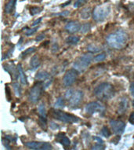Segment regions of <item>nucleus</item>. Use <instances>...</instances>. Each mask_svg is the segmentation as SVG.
<instances>
[{
	"label": "nucleus",
	"mask_w": 134,
	"mask_h": 150,
	"mask_svg": "<svg viewBox=\"0 0 134 150\" xmlns=\"http://www.w3.org/2000/svg\"><path fill=\"white\" fill-rule=\"evenodd\" d=\"M106 41L109 47L113 49L122 50L126 45L128 35L122 30H117L116 32L108 35L106 38Z\"/></svg>",
	"instance_id": "obj_1"
},
{
	"label": "nucleus",
	"mask_w": 134,
	"mask_h": 150,
	"mask_svg": "<svg viewBox=\"0 0 134 150\" xmlns=\"http://www.w3.org/2000/svg\"><path fill=\"white\" fill-rule=\"evenodd\" d=\"M93 94L102 101H107L115 95L114 86L109 83H102L97 86L93 91Z\"/></svg>",
	"instance_id": "obj_2"
},
{
	"label": "nucleus",
	"mask_w": 134,
	"mask_h": 150,
	"mask_svg": "<svg viewBox=\"0 0 134 150\" xmlns=\"http://www.w3.org/2000/svg\"><path fill=\"white\" fill-rule=\"evenodd\" d=\"M93 58L94 57L91 54H83L74 62L73 64H72L73 69L76 70L78 72L85 71L88 69V67L90 65Z\"/></svg>",
	"instance_id": "obj_3"
},
{
	"label": "nucleus",
	"mask_w": 134,
	"mask_h": 150,
	"mask_svg": "<svg viewBox=\"0 0 134 150\" xmlns=\"http://www.w3.org/2000/svg\"><path fill=\"white\" fill-rule=\"evenodd\" d=\"M111 6L101 5L96 6L93 12V17L94 21L97 22H102L111 13Z\"/></svg>",
	"instance_id": "obj_4"
},
{
	"label": "nucleus",
	"mask_w": 134,
	"mask_h": 150,
	"mask_svg": "<svg viewBox=\"0 0 134 150\" xmlns=\"http://www.w3.org/2000/svg\"><path fill=\"white\" fill-rule=\"evenodd\" d=\"M52 116L57 120L67 123H73L78 122V118L76 116L71 115V114L66 113L60 109H53L52 110Z\"/></svg>",
	"instance_id": "obj_5"
},
{
	"label": "nucleus",
	"mask_w": 134,
	"mask_h": 150,
	"mask_svg": "<svg viewBox=\"0 0 134 150\" xmlns=\"http://www.w3.org/2000/svg\"><path fill=\"white\" fill-rule=\"evenodd\" d=\"M43 86H42V83L39 82V83H36L35 85L29 92L28 95V99L32 103H36L41 98L42 91H43Z\"/></svg>",
	"instance_id": "obj_6"
},
{
	"label": "nucleus",
	"mask_w": 134,
	"mask_h": 150,
	"mask_svg": "<svg viewBox=\"0 0 134 150\" xmlns=\"http://www.w3.org/2000/svg\"><path fill=\"white\" fill-rule=\"evenodd\" d=\"M85 112L89 115H93V114L99 112V113H104L105 111V107L102 104L98 101H93L86 105L85 108Z\"/></svg>",
	"instance_id": "obj_7"
},
{
	"label": "nucleus",
	"mask_w": 134,
	"mask_h": 150,
	"mask_svg": "<svg viewBox=\"0 0 134 150\" xmlns=\"http://www.w3.org/2000/svg\"><path fill=\"white\" fill-rule=\"evenodd\" d=\"M78 72L75 69H70L67 71L63 78V84L66 87L72 86L77 79Z\"/></svg>",
	"instance_id": "obj_8"
},
{
	"label": "nucleus",
	"mask_w": 134,
	"mask_h": 150,
	"mask_svg": "<svg viewBox=\"0 0 134 150\" xmlns=\"http://www.w3.org/2000/svg\"><path fill=\"white\" fill-rule=\"evenodd\" d=\"M26 147L33 150H51L52 145L47 142H30L25 144Z\"/></svg>",
	"instance_id": "obj_9"
},
{
	"label": "nucleus",
	"mask_w": 134,
	"mask_h": 150,
	"mask_svg": "<svg viewBox=\"0 0 134 150\" xmlns=\"http://www.w3.org/2000/svg\"><path fill=\"white\" fill-rule=\"evenodd\" d=\"M110 126L111 127L113 133L115 134L120 135L124 132L126 124L123 121L115 120H110Z\"/></svg>",
	"instance_id": "obj_10"
},
{
	"label": "nucleus",
	"mask_w": 134,
	"mask_h": 150,
	"mask_svg": "<svg viewBox=\"0 0 134 150\" xmlns=\"http://www.w3.org/2000/svg\"><path fill=\"white\" fill-rule=\"evenodd\" d=\"M83 98V92L81 91H76L74 92L71 98L69 100V105L72 108H75L81 103Z\"/></svg>",
	"instance_id": "obj_11"
},
{
	"label": "nucleus",
	"mask_w": 134,
	"mask_h": 150,
	"mask_svg": "<svg viewBox=\"0 0 134 150\" xmlns=\"http://www.w3.org/2000/svg\"><path fill=\"white\" fill-rule=\"evenodd\" d=\"M81 25L77 21H71L68 22L65 26V29L69 34H75L80 31Z\"/></svg>",
	"instance_id": "obj_12"
},
{
	"label": "nucleus",
	"mask_w": 134,
	"mask_h": 150,
	"mask_svg": "<svg viewBox=\"0 0 134 150\" xmlns=\"http://www.w3.org/2000/svg\"><path fill=\"white\" fill-rule=\"evenodd\" d=\"M129 108V100L126 97H123L119 104H118V113L119 115L124 114Z\"/></svg>",
	"instance_id": "obj_13"
},
{
	"label": "nucleus",
	"mask_w": 134,
	"mask_h": 150,
	"mask_svg": "<svg viewBox=\"0 0 134 150\" xmlns=\"http://www.w3.org/2000/svg\"><path fill=\"white\" fill-rule=\"evenodd\" d=\"M40 64H41V61H40V58L38 55L33 56L30 60L29 65L30 69L32 70H36L38 68H39Z\"/></svg>",
	"instance_id": "obj_14"
},
{
	"label": "nucleus",
	"mask_w": 134,
	"mask_h": 150,
	"mask_svg": "<svg viewBox=\"0 0 134 150\" xmlns=\"http://www.w3.org/2000/svg\"><path fill=\"white\" fill-rule=\"evenodd\" d=\"M50 78V75H49L47 71H40L35 75V79L39 82H45L47 81V79Z\"/></svg>",
	"instance_id": "obj_15"
},
{
	"label": "nucleus",
	"mask_w": 134,
	"mask_h": 150,
	"mask_svg": "<svg viewBox=\"0 0 134 150\" xmlns=\"http://www.w3.org/2000/svg\"><path fill=\"white\" fill-rule=\"evenodd\" d=\"M17 71H18V76H19V79L20 83L23 85H27V78H26V76H25V71H24V70L22 69L21 64H18L17 65Z\"/></svg>",
	"instance_id": "obj_16"
},
{
	"label": "nucleus",
	"mask_w": 134,
	"mask_h": 150,
	"mask_svg": "<svg viewBox=\"0 0 134 150\" xmlns=\"http://www.w3.org/2000/svg\"><path fill=\"white\" fill-rule=\"evenodd\" d=\"M91 14H92V8L90 7V6L83 8L80 12V17L84 20L89 19L90 17Z\"/></svg>",
	"instance_id": "obj_17"
},
{
	"label": "nucleus",
	"mask_w": 134,
	"mask_h": 150,
	"mask_svg": "<svg viewBox=\"0 0 134 150\" xmlns=\"http://www.w3.org/2000/svg\"><path fill=\"white\" fill-rule=\"evenodd\" d=\"M17 3V0H10L5 6V13L7 14H10L13 12V10H14L15 5Z\"/></svg>",
	"instance_id": "obj_18"
},
{
	"label": "nucleus",
	"mask_w": 134,
	"mask_h": 150,
	"mask_svg": "<svg viewBox=\"0 0 134 150\" xmlns=\"http://www.w3.org/2000/svg\"><path fill=\"white\" fill-rule=\"evenodd\" d=\"M65 105V101H64V98L63 97H59L58 98L56 99V102L54 104V106L55 108H57V109H60V108H63Z\"/></svg>",
	"instance_id": "obj_19"
},
{
	"label": "nucleus",
	"mask_w": 134,
	"mask_h": 150,
	"mask_svg": "<svg viewBox=\"0 0 134 150\" xmlns=\"http://www.w3.org/2000/svg\"><path fill=\"white\" fill-rule=\"evenodd\" d=\"M79 37L78 36H69L67 38L66 42L69 45H76L79 42Z\"/></svg>",
	"instance_id": "obj_20"
},
{
	"label": "nucleus",
	"mask_w": 134,
	"mask_h": 150,
	"mask_svg": "<svg viewBox=\"0 0 134 150\" xmlns=\"http://www.w3.org/2000/svg\"><path fill=\"white\" fill-rule=\"evenodd\" d=\"M38 112H39V116L43 118H47V110L44 103H41L38 107Z\"/></svg>",
	"instance_id": "obj_21"
},
{
	"label": "nucleus",
	"mask_w": 134,
	"mask_h": 150,
	"mask_svg": "<svg viewBox=\"0 0 134 150\" xmlns=\"http://www.w3.org/2000/svg\"><path fill=\"white\" fill-rule=\"evenodd\" d=\"M13 91L17 97H20L21 96V87L19 85L18 83H13Z\"/></svg>",
	"instance_id": "obj_22"
},
{
	"label": "nucleus",
	"mask_w": 134,
	"mask_h": 150,
	"mask_svg": "<svg viewBox=\"0 0 134 150\" xmlns=\"http://www.w3.org/2000/svg\"><path fill=\"white\" fill-rule=\"evenodd\" d=\"M91 29V25L90 23H85V24H83L81 26L80 31L79 32L81 33H83V34H85V33H87L88 32H90Z\"/></svg>",
	"instance_id": "obj_23"
},
{
	"label": "nucleus",
	"mask_w": 134,
	"mask_h": 150,
	"mask_svg": "<svg viewBox=\"0 0 134 150\" xmlns=\"http://www.w3.org/2000/svg\"><path fill=\"white\" fill-rule=\"evenodd\" d=\"M35 51H36V47H30V48H28V49H27L25 51H24L23 53H22L21 58H24V57H27L28 55L33 54V53Z\"/></svg>",
	"instance_id": "obj_24"
},
{
	"label": "nucleus",
	"mask_w": 134,
	"mask_h": 150,
	"mask_svg": "<svg viewBox=\"0 0 134 150\" xmlns=\"http://www.w3.org/2000/svg\"><path fill=\"white\" fill-rule=\"evenodd\" d=\"M59 142H61V144L63 145V147L65 148H68L71 145V141H70V139L68 138H67L65 136L63 138H61V139H60Z\"/></svg>",
	"instance_id": "obj_25"
},
{
	"label": "nucleus",
	"mask_w": 134,
	"mask_h": 150,
	"mask_svg": "<svg viewBox=\"0 0 134 150\" xmlns=\"http://www.w3.org/2000/svg\"><path fill=\"white\" fill-rule=\"evenodd\" d=\"M88 50L91 53H97V52H100L101 50L100 47H97V46H96V45H93V44H91L90 46H88L87 47Z\"/></svg>",
	"instance_id": "obj_26"
},
{
	"label": "nucleus",
	"mask_w": 134,
	"mask_h": 150,
	"mask_svg": "<svg viewBox=\"0 0 134 150\" xmlns=\"http://www.w3.org/2000/svg\"><path fill=\"white\" fill-rule=\"evenodd\" d=\"M105 59H106V54H105V53H102V54L97 55V56L93 58V61L95 62H103V61H104Z\"/></svg>",
	"instance_id": "obj_27"
},
{
	"label": "nucleus",
	"mask_w": 134,
	"mask_h": 150,
	"mask_svg": "<svg viewBox=\"0 0 134 150\" xmlns=\"http://www.w3.org/2000/svg\"><path fill=\"white\" fill-rule=\"evenodd\" d=\"M39 125L41 126V127L43 129V130H47V118H43V117H41L39 120Z\"/></svg>",
	"instance_id": "obj_28"
},
{
	"label": "nucleus",
	"mask_w": 134,
	"mask_h": 150,
	"mask_svg": "<svg viewBox=\"0 0 134 150\" xmlns=\"http://www.w3.org/2000/svg\"><path fill=\"white\" fill-rule=\"evenodd\" d=\"M41 8L38 7V6H34V7H32L30 9V13L32 16H35V15L38 14L41 12Z\"/></svg>",
	"instance_id": "obj_29"
},
{
	"label": "nucleus",
	"mask_w": 134,
	"mask_h": 150,
	"mask_svg": "<svg viewBox=\"0 0 134 150\" xmlns=\"http://www.w3.org/2000/svg\"><path fill=\"white\" fill-rule=\"evenodd\" d=\"M101 134L103 135L106 137V138H108L111 136V131L109 130V129L107 127H103L102 130H101Z\"/></svg>",
	"instance_id": "obj_30"
},
{
	"label": "nucleus",
	"mask_w": 134,
	"mask_h": 150,
	"mask_svg": "<svg viewBox=\"0 0 134 150\" xmlns=\"http://www.w3.org/2000/svg\"><path fill=\"white\" fill-rule=\"evenodd\" d=\"M88 0H76L75 3L74 4V7L75 8H78L83 6L84 4L87 3Z\"/></svg>",
	"instance_id": "obj_31"
},
{
	"label": "nucleus",
	"mask_w": 134,
	"mask_h": 150,
	"mask_svg": "<svg viewBox=\"0 0 134 150\" xmlns=\"http://www.w3.org/2000/svg\"><path fill=\"white\" fill-rule=\"evenodd\" d=\"M37 30H38V27L34 28H32V29H28V31L25 32V35H28V36H30V35H33L34 33H35Z\"/></svg>",
	"instance_id": "obj_32"
},
{
	"label": "nucleus",
	"mask_w": 134,
	"mask_h": 150,
	"mask_svg": "<svg viewBox=\"0 0 134 150\" xmlns=\"http://www.w3.org/2000/svg\"><path fill=\"white\" fill-rule=\"evenodd\" d=\"M105 147L104 145H102V144H98V145H95L92 148L91 150H104Z\"/></svg>",
	"instance_id": "obj_33"
},
{
	"label": "nucleus",
	"mask_w": 134,
	"mask_h": 150,
	"mask_svg": "<svg viewBox=\"0 0 134 150\" xmlns=\"http://www.w3.org/2000/svg\"><path fill=\"white\" fill-rule=\"evenodd\" d=\"M73 91H72V90H68V91H66L65 93V98L68 99V100H70V99L71 98V97H72V95H73Z\"/></svg>",
	"instance_id": "obj_34"
},
{
	"label": "nucleus",
	"mask_w": 134,
	"mask_h": 150,
	"mask_svg": "<svg viewBox=\"0 0 134 150\" xmlns=\"http://www.w3.org/2000/svg\"><path fill=\"white\" fill-rule=\"evenodd\" d=\"M59 50V46L57 44V42H54L53 46H52V52L53 53H56V52L58 51Z\"/></svg>",
	"instance_id": "obj_35"
},
{
	"label": "nucleus",
	"mask_w": 134,
	"mask_h": 150,
	"mask_svg": "<svg viewBox=\"0 0 134 150\" xmlns=\"http://www.w3.org/2000/svg\"><path fill=\"white\" fill-rule=\"evenodd\" d=\"M70 14V11L68 10H66V11H63V12L61 13H56V14L54 15H56V16H63V17H67V16H68Z\"/></svg>",
	"instance_id": "obj_36"
},
{
	"label": "nucleus",
	"mask_w": 134,
	"mask_h": 150,
	"mask_svg": "<svg viewBox=\"0 0 134 150\" xmlns=\"http://www.w3.org/2000/svg\"><path fill=\"white\" fill-rule=\"evenodd\" d=\"M44 38H45V35L44 34L39 35H38V36L36 37L35 41H36V42H39V41H41V40H44Z\"/></svg>",
	"instance_id": "obj_37"
},
{
	"label": "nucleus",
	"mask_w": 134,
	"mask_h": 150,
	"mask_svg": "<svg viewBox=\"0 0 134 150\" xmlns=\"http://www.w3.org/2000/svg\"><path fill=\"white\" fill-rule=\"evenodd\" d=\"M129 120V123H131V124H133V125H134V112H133V113L130 115Z\"/></svg>",
	"instance_id": "obj_38"
},
{
	"label": "nucleus",
	"mask_w": 134,
	"mask_h": 150,
	"mask_svg": "<svg viewBox=\"0 0 134 150\" xmlns=\"http://www.w3.org/2000/svg\"><path fill=\"white\" fill-rule=\"evenodd\" d=\"M129 90H130V93H131V94L134 97V82H133V83L130 84V88H129Z\"/></svg>",
	"instance_id": "obj_39"
},
{
	"label": "nucleus",
	"mask_w": 134,
	"mask_h": 150,
	"mask_svg": "<svg viewBox=\"0 0 134 150\" xmlns=\"http://www.w3.org/2000/svg\"><path fill=\"white\" fill-rule=\"evenodd\" d=\"M41 21H42V17H40V18H39V19H37V20H35L33 22V24H32V26H37V25H39V23L41 22Z\"/></svg>",
	"instance_id": "obj_40"
},
{
	"label": "nucleus",
	"mask_w": 134,
	"mask_h": 150,
	"mask_svg": "<svg viewBox=\"0 0 134 150\" xmlns=\"http://www.w3.org/2000/svg\"><path fill=\"white\" fill-rule=\"evenodd\" d=\"M71 0H69V1H68V2H66V3H63V4H61V7H65V6H67L68 5H69V4L71 3Z\"/></svg>",
	"instance_id": "obj_41"
},
{
	"label": "nucleus",
	"mask_w": 134,
	"mask_h": 150,
	"mask_svg": "<svg viewBox=\"0 0 134 150\" xmlns=\"http://www.w3.org/2000/svg\"><path fill=\"white\" fill-rule=\"evenodd\" d=\"M94 139H95V140H97V141H98V142H100H100H101V143L103 142L102 139H100V138H99L98 137H94Z\"/></svg>",
	"instance_id": "obj_42"
}]
</instances>
